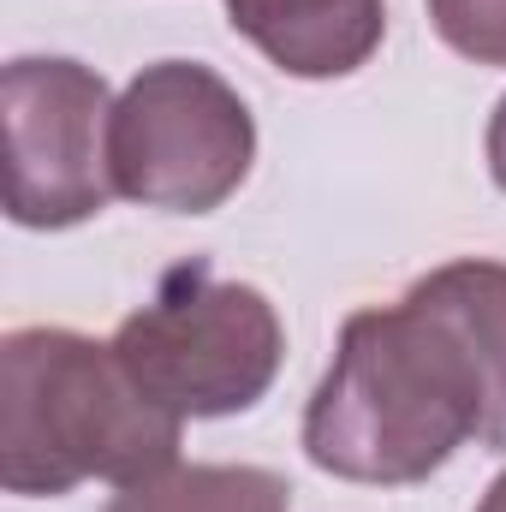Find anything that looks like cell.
Wrapping results in <instances>:
<instances>
[{
    "label": "cell",
    "mask_w": 506,
    "mask_h": 512,
    "mask_svg": "<svg viewBox=\"0 0 506 512\" xmlns=\"http://www.w3.org/2000/svg\"><path fill=\"white\" fill-rule=\"evenodd\" d=\"M489 173H495V185L506 191V96L495 102V114H489Z\"/></svg>",
    "instance_id": "10"
},
{
    "label": "cell",
    "mask_w": 506,
    "mask_h": 512,
    "mask_svg": "<svg viewBox=\"0 0 506 512\" xmlns=\"http://www.w3.org/2000/svg\"><path fill=\"white\" fill-rule=\"evenodd\" d=\"M108 512H292V489L262 465H167L126 483Z\"/></svg>",
    "instance_id": "8"
},
{
    "label": "cell",
    "mask_w": 506,
    "mask_h": 512,
    "mask_svg": "<svg viewBox=\"0 0 506 512\" xmlns=\"http://www.w3.org/2000/svg\"><path fill=\"white\" fill-rule=\"evenodd\" d=\"M483 376L453 322L405 292L352 310L328 376L304 405V459L346 483H423L465 441H483Z\"/></svg>",
    "instance_id": "1"
},
{
    "label": "cell",
    "mask_w": 506,
    "mask_h": 512,
    "mask_svg": "<svg viewBox=\"0 0 506 512\" xmlns=\"http://www.w3.org/2000/svg\"><path fill=\"white\" fill-rule=\"evenodd\" d=\"M477 512H506V471L489 483V495H483V507H477Z\"/></svg>",
    "instance_id": "11"
},
{
    "label": "cell",
    "mask_w": 506,
    "mask_h": 512,
    "mask_svg": "<svg viewBox=\"0 0 506 512\" xmlns=\"http://www.w3.org/2000/svg\"><path fill=\"white\" fill-rule=\"evenodd\" d=\"M108 161L114 191L131 203L167 215H209L251 173L256 120L215 66L155 60L114 102Z\"/></svg>",
    "instance_id": "4"
},
{
    "label": "cell",
    "mask_w": 506,
    "mask_h": 512,
    "mask_svg": "<svg viewBox=\"0 0 506 512\" xmlns=\"http://www.w3.org/2000/svg\"><path fill=\"white\" fill-rule=\"evenodd\" d=\"M114 96L108 78L66 54H24L0 72L6 215L30 233H60L114 197Z\"/></svg>",
    "instance_id": "5"
},
{
    "label": "cell",
    "mask_w": 506,
    "mask_h": 512,
    "mask_svg": "<svg viewBox=\"0 0 506 512\" xmlns=\"http://www.w3.org/2000/svg\"><path fill=\"white\" fill-rule=\"evenodd\" d=\"M108 346L143 387V399L185 423L251 411L280 376L286 328L268 292L221 280L209 262L191 256L161 274L155 298L131 310Z\"/></svg>",
    "instance_id": "3"
},
{
    "label": "cell",
    "mask_w": 506,
    "mask_h": 512,
    "mask_svg": "<svg viewBox=\"0 0 506 512\" xmlns=\"http://www.w3.org/2000/svg\"><path fill=\"white\" fill-rule=\"evenodd\" d=\"M179 465V417L149 405L114 346L78 328H12L0 340V483L66 495L90 477L137 483Z\"/></svg>",
    "instance_id": "2"
},
{
    "label": "cell",
    "mask_w": 506,
    "mask_h": 512,
    "mask_svg": "<svg viewBox=\"0 0 506 512\" xmlns=\"http://www.w3.org/2000/svg\"><path fill=\"white\" fill-rule=\"evenodd\" d=\"M429 24L453 54L506 66V0H429Z\"/></svg>",
    "instance_id": "9"
},
{
    "label": "cell",
    "mask_w": 506,
    "mask_h": 512,
    "mask_svg": "<svg viewBox=\"0 0 506 512\" xmlns=\"http://www.w3.org/2000/svg\"><path fill=\"white\" fill-rule=\"evenodd\" d=\"M411 292L429 298L453 322V334L465 340V352H471V364L483 376V399H489L477 447L506 453V262L459 256V262L429 268Z\"/></svg>",
    "instance_id": "7"
},
{
    "label": "cell",
    "mask_w": 506,
    "mask_h": 512,
    "mask_svg": "<svg viewBox=\"0 0 506 512\" xmlns=\"http://www.w3.org/2000/svg\"><path fill=\"white\" fill-rule=\"evenodd\" d=\"M227 24L286 78H346L387 36V0H221Z\"/></svg>",
    "instance_id": "6"
}]
</instances>
